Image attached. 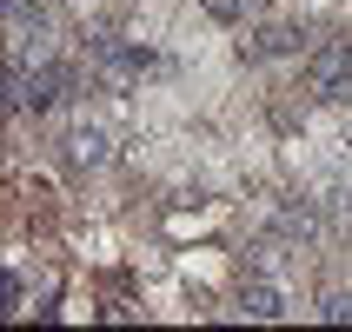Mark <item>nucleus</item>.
<instances>
[{"mask_svg": "<svg viewBox=\"0 0 352 332\" xmlns=\"http://www.w3.org/2000/svg\"><path fill=\"white\" fill-rule=\"evenodd\" d=\"M306 93L333 100V107H352V40H319L306 54Z\"/></svg>", "mask_w": 352, "mask_h": 332, "instance_id": "nucleus-1", "label": "nucleus"}, {"mask_svg": "<svg viewBox=\"0 0 352 332\" xmlns=\"http://www.w3.org/2000/svg\"><path fill=\"white\" fill-rule=\"evenodd\" d=\"M67 87H74V74H67V67H54V60L7 67V113H40V107H54Z\"/></svg>", "mask_w": 352, "mask_h": 332, "instance_id": "nucleus-2", "label": "nucleus"}, {"mask_svg": "<svg viewBox=\"0 0 352 332\" xmlns=\"http://www.w3.org/2000/svg\"><path fill=\"white\" fill-rule=\"evenodd\" d=\"M299 27L293 20H266V27H253V34L239 40V60H246V67H259V60H279V54H299Z\"/></svg>", "mask_w": 352, "mask_h": 332, "instance_id": "nucleus-3", "label": "nucleus"}, {"mask_svg": "<svg viewBox=\"0 0 352 332\" xmlns=\"http://www.w3.org/2000/svg\"><path fill=\"white\" fill-rule=\"evenodd\" d=\"M60 146H67V166H80V173H94V166L113 159V140H107V126H94V120H80Z\"/></svg>", "mask_w": 352, "mask_h": 332, "instance_id": "nucleus-4", "label": "nucleus"}, {"mask_svg": "<svg viewBox=\"0 0 352 332\" xmlns=\"http://www.w3.org/2000/svg\"><path fill=\"white\" fill-rule=\"evenodd\" d=\"M239 313H246V319H286V313H293V299H286V286H279V279L253 273L246 286H239Z\"/></svg>", "mask_w": 352, "mask_h": 332, "instance_id": "nucleus-5", "label": "nucleus"}, {"mask_svg": "<svg viewBox=\"0 0 352 332\" xmlns=\"http://www.w3.org/2000/svg\"><path fill=\"white\" fill-rule=\"evenodd\" d=\"M279 233H293V239H319V213H313V206H286V213H279Z\"/></svg>", "mask_w": 352, "mask_h": 332, "instance_id": "nucleus-6", "label": "nucleus"}, {"mask_svg": "<svg viewBox=\"0 0 352 332\" xmlns=\"http://www.w3.org/2000/svg\"><path fill=\"white\" fill-rule=\"evenodd\" d=\"M199 7H206V14H213L219 27H239V20H246V7H253V0H199Z\"/></svg>", "mask_w": 352, "mask_h": 332, "instance_id": "nucleus-7", "label": "nucleus"}, {"mask_svg": "<svg viewBox=\"0 0 352 332\" xmlns=\"http://www.w3.org/2000/svg\"><path fill=\"white\" fill-rule=\"evenodd\" d=\"M319 319H352V293H326L319 299Z\"/></svg>", "mask_w": 352, "mask_h": 332, "instance_id": "nucleus-8", "label": "nucleus"}]
</instances>
